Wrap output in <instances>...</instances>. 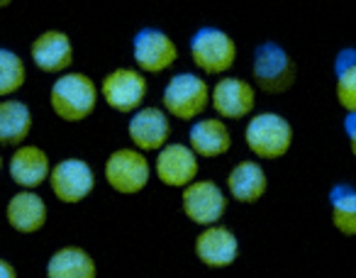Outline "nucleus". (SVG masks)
<instances>
[{
    "label": "nucleus",
    "instance_id": "18",
    "mask_svg": "<svg viewBox=\"0 0 356 278\" xmlns=\"http://www.w3.org/2000/svg\"><path fill=\"white\" fill-rule=\"evenodd\" d=\"M188 145L195 152V156H205V159H215L222 156L232 147V137L229 129L222 120L218 117H205L191 127L188 132Z\"/></svg>",
    "mask_w": 356,
    "mask_h": 278
},
{
    "label": "nucleus",
    "instance_id": "10",
    "mask_svg": "<svg viewBox=\"0 0 356 278\" xmlns=\"http://www.w3.org/2000/svg\"><path fill=\"white\" fill-rule=\"evenodd\" d=\"M132 56L142 71L159 74V71H166L168 66L176 64L178 47L173 44V40L166 35V32L147 27V30H142V32L134 35Z\"/></svg>",
    "mask_w": 356,
    "mask_h": 278
},
{
    "label": "nucleus",
    "instance_id": "2",
    "mask_svg": "<svg viewBox=\"0 0 356 278\" xmlns=\"http://www.w3.org/2000/svg\"><path fill=\"white\" fill-rule=\"evenodd\" d=\"M247 147L261 159H278L288 154L293 142V127L283 115L276 113H261L254 115L247 124Z\"/></svg>",
    "mask_w": 356,
    "mask_h": 278
},
{
    "label": "nucleus",
    "instance_id": "1",
    "mask_svg": "<svg viewBox=\"0 0 356 278\" xmlns=\"http://www.w3.org/2000/svg\"><path fill=\"white\" fill-rule=\"evenodd\" d=\"M51 110L66 122H81L95 110L98 88L86 74H64L49 90Z\"/></svg>",
    "mask_w": 356,
    "mask_h": 278
},
{
    "label": "nucleus",
    "instance_id": "11",
    "mask_svg": "<svg viewBox=\"0 0 356 278\" xmlns=\"http://www.w3.org/2000/svg\"><path fill=\"white\" fill-rule=\"evenodd\" d=\"M156 176L168 188H186L198 176V156L188 145H166L156 156Z\"/></svg>",
    "mask_w": 356,
    "mask_h": 278
},
{
    "label": "nucleus",
    "instance_id": "9",
    "mask_svg": "<svg viewBox=\"0 0 356 278\" xmlns=\"http://www.w3.org/2000/svg\"><path fill=\"white\" fill-rule=\"evenodd\" d=\"M49 183H51V193L61 203H81L93 190L95 176L93 169L83 159H64L51 169Z\"/></svg>",
    "mask_w": 356,
    "mask_h": 278
},
{
    "label": "nucleus",
    "instance_id": "14",
    "mask_svg": "<svg viewBox=\"0 0 356 278\" xmlns=\"http://www.w3.org/2000/svg\"><path fill=\"white\" fill-rule=\"evenodd\" d=\"M32 61L44 74H61L74 64V47L69 35L59 30H47L32 42Z\"/></svg>",
    "mask_w": 356,
    "mask_h": 278
},
{
    "label": "nucleus",
    "instance_id": "20",
    "mask_svg": "<svg viewBox=\"0 0 356 278\" xmlns=\"http://www.w3.org/2000/svg\"><path fill=\"white\" fill-rule=\"evenodd\" d=\"M32 129V113L22 100H0V145H22Z\"/></svg>",
    "mask_w": 356,
    "mask_h": 278
},
{
    "label": "nucleus",
    "instance_id": "23",
    "mask_svg": "<svg viewBox=\"0 0 356 278\" xmlns=\"http://www.w3.org/2000/svg\"><path fill=\"white\" fill-rule=\"evenodd\" d=\"M330 205H332V222L346 237L356 234V188L349 183H337L330 190Z\"/></svg>",
    "mask_w": 356,
    "mask_h": 278
},
{
    "label": "nucleus",
    "instance_id": "16",
    "mask_svg": "<svg viewBox=\"0 0 356 278\" xmlns=\"http://www.w3.org/2000/svg\"><path fill=\"white\" fill-rule=\"evenodd\" d=\"M10 179L20 186L22 190H35L49 179L51 166L49 156L40 149V147L22 145L13 152L10 156Z\"/></svg>",
    "mask_w": 356,
    "mask_h": 278
},
{
    "label": "nucleus",
    "instance_id": "12",
    "mask_svg": "<svg viewBox=\"0 0 356 278\" xmlns=\"http://www.w3.org/2000/svg\"><path fill=\"white\" fill-rule=\"evenodd\" d=\"M210 103L218 110L220 117L227 120H242L254 110L257 95H254V85L247 83L244 79L237 76H225L215 83L210 90Z\"/></svg>",
    "mask_w": 356,
    "mask_h": 278
},
{
    "label": "nucleus",
    "instance_id": "27",
    "mask_svg": "<svg viewBox=\"0 0 356 278\" xmlns=\"http://www.w3.org/2000/svg\"><path fill=\"white\" fill-rule=\"evenodd\" d=\"M0 169H3V154H0Z\"/></svg>",
    "mask_w": 356,
    "mask_h": 278
},
{
    "label": "nucleus",
    "instance_id": "26",
    "mask_svg": "<svg viewBox=\"0 0 356 278\" xmlns=\"http://www.w3.org/2000/svg\"><path fill=\"white\" fill-rule=\"evenodd\" d=\"M0 278H17L15 268H13L10 261H6V259H0Z\"/></svg>",
    "mask_w": 356,
    "mask_h": 278
},
{
    "label": "nucleus",
    "instance_id": "24",
    "mask_svg": "<svg viewBox=\"0 0 356 278\" xmlns=\"http://www.w3.org/2000/svg\"><path fill=\"white\" fill-rule=\"evenodd\" d=\"M27 79L25 61L10 49H0V98L13 95L22 88Z\"/></svg>",
    "mask_w": 356,
    "mask_h": 278
},
{
    "label": "nucleus",
    "instance_id": "5",
    "mask_svg": "<svg viewBox=\"0 0 356 278\" xmlns=\"http://www.w3.org/2000/svg\"><path fill=\"white\" fill-rule=\"evenodd\" d=\"M298 76L296 61L276 42H266L254 54V81L266 93H286Z\"/></svg>",
    "mask_w": 356,
    "mask_h": 278
},
{
    "label": "nucleus",
    "instance_id": "15",
    "mask_svg": "<svg viewBox=\"0 0 356 278\" xmlns=\"http://www.w3.org/2000/svg\"><path fill=\"white\" fill-rule=\"evenodd\" d=\"M195 254H198V259L205 266L225 268L237 261L239 242L232 229L222 227V224H213V227H205L198 234V239H195Z\"/></svg>",
    "mask_w": 356,
    "mask_h": 278
},
{
    "label": "nucleus",
    "instance_id": "17",
    "mask_svg": "<svg viewBox=\"0 0 356 278\" xmlns=\"http://www.w3.org/2000/svg\"><path fill=\"white\" fill-rule=\"evenodd\" d=\"M6 215L13 229L22 234H35L47 222V203L35 190H20L10 198Z\"/></svg>",
    "mask_w": 356,
    "mask_h": 278
},
{
    "label": "nucleus",
    "instance_id": "25",
    "mask_svg": "<svg viewBox=\"0 0 356 278\" xmlns=\"http://www.w3.org/2000/svg\"><path fill=\"white\" fill-rule=\"evenodd\" d=\"M344 129H346V137H349L351 154L356 156V115H346V117H344Z\"/></svg>",
    "mask_w": 356,
    "mask_h": 278
},
{
    "label": "nucleus",
    "instance_id": "19",
    "mask_svg": "<svg viewBox=\"0 0 356 278\" xmlns=\"http://www.w3.org/2000/svg\"><path fill=\"white\" fill-rule=\"evenodd\" d=\"M266 174L257 161H239L227 176V190L237 203H257L266 193Z\"/></svg>",
    "mask_w": 356,
    "mask_h": 278
},
{
    "label": "nucleus",
    "instance_id": "8",
    "mask_svg": "<svg viewBox=\"0 0 356 278\" xmlns=\"http://www.w3.org/2000/svg\"><path fill=\"white\" fill-rule=\"evenodd\" d=\"M105 103L118 113H137L147 98V79L134 69H115L100 83Z\"/></svg>",
    "mask_w": 356,
    "mask_h": 278
},
{
    "label": "nucleus",
    "instance_id": "22",
    "mask_svg": "<svg viewBox=\"0 0 356 278\" xmlns=\"http://www.w3.org/2000/svg\"><path fill=\"white\" fill-rule=\"evenodd\" d=\"M337 74V100L346 115H356V49L346 47L334 59Z\"/></svg>",
    "mask_w": 356,
    "mask_h": 278
},
{
    "label": "nucleus",
    "instance_id": "4",
    "mask_svg": "<svg viewBox=\"0 0 356 278\" xmlns=\"http://www.w3.org/2000/svg\"><path fill=\"white\" fill-rule=\"evenodd\" d=\"M191 59L205 74H225L237 59V44L227 32L218 27H203L191 40Z\"/></svg>",
    "mask_w": 356,
    "mask_h": 278
},
{
    "label": "nucleus",
    "instance_id": "21",
    "mask_svg": "<svg viewBox=\"0 0 356 278\" xmlns=\"http://www.w3.org/2000/svg\"><path fill=\"white\" fill-rule=\"evenodd\" d=\"M47 278H95V261L81 247H61L47 263Z\"/></svg>",
    "mask_w": 356,
    "mask_h": 278
},
{
    "label": "nucleus",
    "instance_id": "6",
    "mask_svg": "<svg viewBox=\"0 0 356 278\" xmlns=\"http://www.w3.org/2000/svg\"><path fill=\"white\" fill-rule=\"evenodd\" d=\"M149 176H152L149 161L144 159L139 149H118L105 161V181L118 193H139V190L147 188Z\"/></svg>",
    "mask_w": 356,
    "mask_h": 278
},
{
    "label": "nucleus",
    "instance_id": "3",
    "mask_svg": "<svg viewBox=\"0 0 356 278\" xmlns=\"http://www.w3.org/2000/svg\"><path fill=\"white\" fill-rule=\"evenodd\" d=\"M168 115L178 120H195L210 103V88L198 74H176L163 88L161 98Z\"/></svg>",
    "mask_w": 356,
    "mask_h": 278
},
{
    "label": "nucleus",
    "instance_id": "13",
    "mask_svg": "<svg viewBox=\"0 0 356 278\" xmlns=\"http://www.w3.org/2000/svg\"><path fill=\"white\" fill-rule=\"evenodd\" d=\"M132 145L142 152H161L171 134V124L161 108H139L127 124Z\"/></svg>",
    "mask_w": 356,
    "mask_h": 278
},
{
    "label": "nucleus",
    "instance_id": "7",
    "mask_svg": "<svg viewBox=\"0 0 356 278\" xmlns=\"http://www.w3.org/2000/svg\"><path fill=\"white\" fill-rule=\"evenodd\" d=\"M181 203H184V213L188 215V220L203 227L218 224L227 210V198L215 181H193L191 186H186Z\"/></svg>",
    "mask_w": 356,
    "mask_h": 278
}]
</instances>
